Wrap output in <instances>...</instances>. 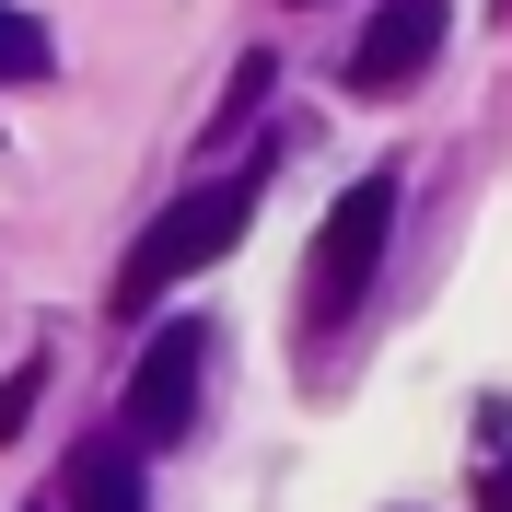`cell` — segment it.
Wrapping results in <instances>:
<instances>
[{
	"label": "cell",
	"mask_w": 512,
	"mask_h": 512,
	"mask_svg": "<svg viewBox=\"0 0 512 512\" xmlns=\"http://www.w3.org/2000/svg\"><path fill=\"white\" fill-rule=\"evenodd\" d=\"M256 175H268V163H245V175H198V187H187L152 233H140V245L117 256V291H105V315H152L175 280H198L210 256H233V245H245V222H256Z\"/></svg>",
	"instance_id": "cell-1"
},
{
	"label": "cell",
	"mask_w": 512,
	"mask_h": 512,
	"mask_svg": "<svg viewBox=\"0 0 512 512\" xmlns=\"http://www.w3.org/2000/svg\"><path fill=\"white\" fill-rule=\"evenodd\" d=\"M384 245H396V175H361L338 210L315 222V256H303V291H291V326L303 338H338V326L373 303Z\"/></svg>",
	"instance_id": "cell-2"
},
{
	"label": "cell",
	"mask_w": 512,
	"mask_h": 512,
	"mask_svg": "<svg viewBox=\"0 0 512 512\" xmlns=\"http://www.w3.org/2000/svg\"><path fill=\"white\" fill-rule=\"evenodd\" d=\"M198 373H210V326L198 315L140 338V361H128V443L140 454H175L198 431Z\"/></svg>",
	"instance_id": "cell-3"
},
{
	"label": "cell",
	"mask_w": 512,
	"mask_h": 512,
	"mask_svg": "<svg viewBox=\"0 0 512 512\" xmlns=\"http://www.w3.org/2000/svg\"><path fill=\"white\" fill-rule=\"evenodd\" d=\"M431 59H443V0H384L373 24H361V47H350V82L361 94H396Z\"/></svg>",
	"instance_id": "cell-4"
},
{
	"label": "cell",
	"mask_w": 512,
	"mask_h": 512,
	"mask_svg": "<svg viewBox=\"0 0 512 512\" xmlns=\"http://www.w3.org/2000/svg\"><path fill=\"white\" fill-rule=\"evenodd\" d=\"M59 501H70V512H152V501H140V443L94 431V443L59 466Z\"/></svg>",
	"instance_id": "cell-5"
},
{
	"label": "cell",
	"mask_w": 512,
	"mask_h": 512,
	"mask_svg": "<svg viewBox=\"0 0 512 512\" xmlns=\"http://www.w3.org/2000/svg\"><path fill=\"white\" fill-rule=\"evenodd\" d=\"M268 82H280V59H268V47H245V59H233V82H222V105H210V140H233V128L268 117Z\"/></svg>",
	"instance_id": "cell-6"
},
{
	"label": "cell",
	"mask_w": 512,
	"mask_h": 512,
	"mask_svg": "<svg viewBox=\"0 0 512 512\" xmlns=\"http://www.w3.org/2000/svg\"><path fill=\"white\" fill-rule=\"evenodd\" d=\"M47 70V24L35 12H0V82H35Z\"/></svg>",
	"instance_id": "cell-7"
},
{
	"label": "cell",
	"mask_w": 512,
	"mask_h": 512,
	"mask_svg": "<svg viewBox=\"0 0 512 512\" xmlns=\"http://www.w3.org/2000/svg\"><path fill=\"white\" fill-rule=\"evenodd\" d=\"M35 396H47V361H12V373H0V443H12V431H24V419H35Z\"/></svg>",
	"instance_id": "cell-8"
},
{
	"label": "cell",
	"mask_w": 512,
	"mask_h": 512,
	"mask_svg": "<svg viewBox=\"0 0 512 512\" xmlns=\"http://www.w3.org/2000/svg\"><path fill=\"white\" fill-rule=\"evenodd\" d=\"M478 512H512V466H489V478H478Z\"/></svg>",
	"instance_id": "cell-9"
},
{
	"label": "cell",
	"mask_w": 512,
	"mask_h": 512,
	"mask_svg": "<svg viewBox=\"0 0 512 512\" xmlns=\"http://www.w3.org/2000/svg\"><path fill=\"white\" fill-rule=\"evenodd\" d=\"M501 12H512V0H501Z\"/></svg>",
	"instance_id": "cell-10"
}]
</instances>
